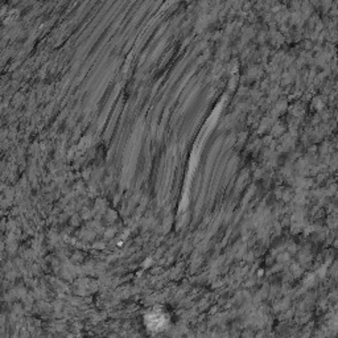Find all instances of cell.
Instances as JSON below:
<instances>
[{
    "instance_id": "obj_1",
    "label": "cell",
    "mask_w": 338,
    "mask_h": 338,
    "mask_svg": "<svg viewBox=\"0 0 338 338\" xmlns=\"http://www.w3.org/2000/svg\"><path fill=\"white\" fill-rule=\"evenodd\" d=\"M164 316L161 313H155L151 314V316H147V324H148L152 329H159L161 326L164 325Z\"/></svg>"
}]
</instances>
